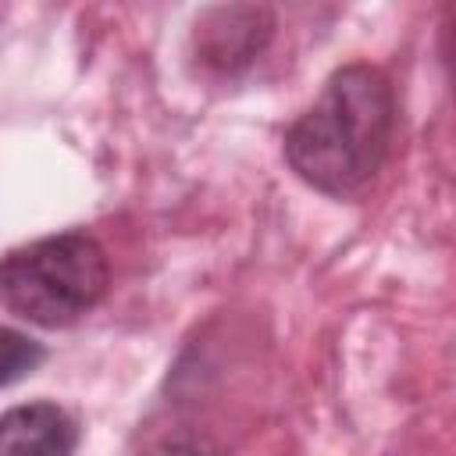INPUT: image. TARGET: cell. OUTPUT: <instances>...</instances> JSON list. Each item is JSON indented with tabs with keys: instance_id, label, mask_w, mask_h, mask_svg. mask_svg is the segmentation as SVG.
I'll return each mask as SVG.
<instances>
[{
	"instance_id": "obj_1",
	"label": "cell",
	"mask_w": 456,
	"mask_h": 456,
	"mask_svg": "<svg viewBox=\"0 0 456 456\" xmlns=\"http://www.w3.org/2000/svg\"><path fill=\"white\" fill-rule=\"evenodd\" d=\"M395 93L381 68L353 61L328 75L321 96L285 132V160L324 196H356L385 164Z\"/></svg>"
},
{
	"instance_id": "obj_5",
	"label": "cell",
	"mask_w": 456,
	"mask_h": 456,
	"mask_svg": "<svg viewBox=\"0 0 456 456\" xmlns=\"http://www.w3.org/2000/svg\"><path fill=\"white\" fill-rule=\"evenodd\" d=\"M43 360H46L43 342L28 338L25 331H14V328L0 324V388L28 378Z\"/></svg>"
},
{
	"instance_id": "obj_3",
	"label": "cell",
	"mask_w": 456,
	"mask_h": 456,
	"mask_svg": "<svg viewBox=\"0 0 456 456\" xmlns=\"http://www.w3.org/2000/svg\"><path fill=\"white\" fill-rule=\"evenodd\" d=\"M274 14L260 4H221L207 7L192 25V53L217 75L246 71L271 43Z\"/></svg>"
},
{
	"instance_id": "obj_6",
	"label": "cell",
	"mask_w": 456,
	"mask_h": 456,
	"mask_svg": "<svg viewBox=\"0 0 456 456\" xmlns=\"http://www.w3.org/2000/svg\"><path fill=\"white\" fill-rule=\"evenodd\" d=\"M142 456H228L210 435H200V431H175V435H164L157 438Z\"/></svg>"
},
{
	"instance_id": "obj_2",
	"label": "cell",
	"mask_w": 456,
	"mask_h": 456,
	"mask_svg": "<svg viewBox=\"0 0 456 456\" xmlns=\"http://www.w3.org/2000/svg\"><path fill=\"white\" fill-rule=\"evenodd\" d=\"M107 289V253L86 232L43 235L0 256V303L39 328H71Z\"/></svg>"
},
{
	"instance_id": "obj_4",
	"label": "cell",
	"mask_w": 456,
	"mask_h": 456,
	"mask_svg": "<svg viewBox=\"0 0 456 456\" xmlns=\"http://www.w3.org/2000/svg\"><path fill=\"white\" fill-rule=\"evenodd\" d=\"M75 417L57 403H21L0 417V456H71Z\"/></svg>"
}]
</instances>
